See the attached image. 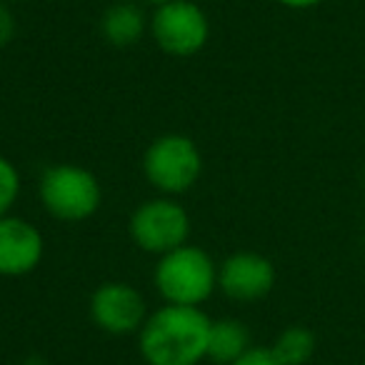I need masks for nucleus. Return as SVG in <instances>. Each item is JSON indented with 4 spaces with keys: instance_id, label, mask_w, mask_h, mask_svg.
Returning <instances> with one entry per match:
<instances>
[{
    "instance_id": "nucleus-1",
    "label": "nucleus",
    "mask_w": 365,
    "mask_h": 365,
    "mask_svg": "<svg viewBox=\"0 0 365 365\" xmlns=\"http://www.w3.org/2000/svg\"><path fill=\"white\" fill-rule=\"evenodd\" d=\"M210 320L198 305L168 303L143 323L140 353L150 365H195L205 358Z\"/></svg>"
},
{
    "instance_id": "nucleus-2",
    "label": "nucleus",
    "mask_w": 365,
    "mask_h": 365,
    "mask_svg": "<svg viewBox=\"0 0 365 365\" xmlns=\"http://www.w3.org/2000/svg\"><path fill=\"white\" fill-rule=\"evenodd\" d=\"M218 283L213 260L193 245H180L160 258L155 268V285L173 305H198L213 293Z\"/></svg>"
},
{
    "instance_id": "nucleus-3",
    "label": "nucleus",
    "mask_w": 365,
    "mask_h": 365,
    "mask_svg": "<svg viewBox=\"0 0 365 365\" xmlns=\"http://www.w3.org/2000/svg\"><path fill=\"white\" fill-rule=\"evenodd\" d=\"M43 205L61 220L91 218L101 205L96 175L78 165H56L41 180Z\"/></svg>"
},
{
    "instance_id": "nucleus-4",
    "label": "nucleus",
    "mask_w": 365,
    "mask_h": 365,
    "mask_svg": "<svg viewBox=\"0 0 365 365\" xmlns=\"http://www.w3.org/2000/svg\"><path fill=\"white\" fill-rule=\"evenodd\" d=\"M200 153L185 135H163L145 153V175L165 193L188 190L200 175Z\"/></svg>"
},
{
    "instance_id": "nucleus-5",
    "label": "nucleus",
    "mask_w": 365,
    "mask_h": 365,
    "mask_svg": "<svg viewBox=\"0 0 365 365\" xmlns=\"http://www.w3.org/2000/svg\"><path fill=\"white\" fill-rule=\"evenodd\" d=\"M188 233V213L173 200H148L130 218L133 240L148 253H170L185 243Z\"/></svg>"
},
{
    "instance_id": "nucleus-6",
    "label": "nucleus",
    "mask_w": 365,
    "mask_h": 365,
    "mask_svg": "<svg viewBox=\"0 0 365 365\" xmlns=\"http://www.w3.org/2000/svg\"><path fill=\"white\" fill-rule=\"evenodd\" d=\"M153 36L165 53L193 56L208 41V18L190 0H170L158 6L153 16Z\"/></svg>"
},
{
    "instance_id": "nucleus-7",
    "label": "nucleus",
    "mask_w": 365,
    "mask_h": 365,
    "mask_svg": "<svg viewBox=\"0 0 365 365\" xmlns=\"http://www.w3.org/2000/svg\"><path fill=\"white\" fill-rule=\"evenodd\" d=\"M91 315L98 328L108 333L125 335L143 328L145 303L140 293L125 283H106L96 290L91 300Z\"/></svg>"
},
{
    "instance_id": "nucleus-8",
    "label": "nucleus",
    "mask_w": 365,
    "mask_h": 365,
    "mask_svg": "<svg viewBox=\"0 0 365 365\" xmlns=\"http://www.w3.org/2000/svg\"><path fill=\"white\" fill-rule=\"evenodd\" d=\"M275 270L258 253H235L220 265L218 283L233 300H258L273 288Z\"/></svg>"
},
{
    "instance_id": "nucleus-9",
    "label": "nucleus",
    "mask_w": 365,
    "mask_h": 365,
    "mask_svg": "<svg viewBox=\"0 0 365 365\" xmlns=\"http://www.w3.org/2000/svg\"><path fill=\"white\" fill-rule=\"evenodd\" d=\"M43 258V235L23 218H0V275L31 273Z\"/></svg>"
},
{
    "instance_id": "nucleus-10",
    "label": "nucleus",
    "mask_w": 365,
    "mask_h": 365,
    "mask_svg": "<svg viewBox=\"0 0 365 365\" xmlns=\"http://www.w3.org/2000/svg\"><path fill=\"white\" fill-rule=\"evenodd\" d=\"M245 350H248V330L238 320L225 318L218 323H210L205 358H210L218 365H233Z\"/></svg>"
},
{
    "instance_id": "nucleus-11",
    "label": "nucleus",
    "mask_w": 365,
    "mask_h": 365,
    "mask_svg": "<svg viewBox=\"0 0 365 365\" xmlns=\"http://www.w3.org/2000/svg\"><path fill=\"white\" fill-rule=\"evenodd\" d=\"M143 28H145V18L133 3H118L103 18V33L118 48L133 46L140 38Z\"/></svg>"
},
{
    "instance_id": "nucleus-12",
    "label": "nucleus",
    "mask_w": 365,
    "mask_h": 365,
    "mask_svg": "<svg viewBox=\"0 0 365 365\" xmlns=\"http://www.w3.org/2000/svg\"><path fill=\"white\" fill-rule=\"evenodd\" d=\"M315 338L305 328H288L273 345L275 358L283 365H303L313 355Z\"/></svg>"
},
{
    "instance_id": "nucleus-13",
    "label": "nucleus",
    "mask_w": 365,
    "mask_h": 365,
    "mask_svg": "<svg viewBox=\"0 0 365 365\" xmlns=\"http://www.w3.org/2000/svg\"><path fill=\"white\" fill-rule=\"evenodd\" d=\"M18 190H21V180H18V170L13 163L6 158H0V218H6L8 208L16 203Z\"/></svg>"
},
{
    "instance_id": "nucleus-14",
    "label": "nucleus",
    "mask_w": 365,
    "mask_h": 365,
    "mask_svg": "<svg viewBox=\"0 0 365 365\" xmlns=\"http://www.w3.org/2000/svg\"><path fill=\"white\" fill-rule=\"evenodd\" d=\"M233 365H283L275 358L273 348H248Z\"/></svg>"
},
{
    "instance_id": "nucleus-15",
    "label": "nucleus",
    "mask_w": 365,
    "mask_h": 365,
    "mask_svg": "<svg viewBox=\"0 0 365 365\" xmlns=\"http://www.w3.org/2000/svg\"><path fill=\"white\" fill-rule=\"evenodd\" d=\"M13 36H16V18L6 3H0V48L8 46Z\"/></svg>"
},
{
    "instance_id": "nucleus-16",
    "label": "nucleus",
    "mask_w": 365,
    "mask_h": 365,
    "mask_svg": "<svg viewBox=\"0 0 365 365\" xmlns=\"http://www.w3.org/2000/svg\"><path fill=\"white\" fill-rule=\"evenodd\" d=\"M280 3H285L288 8H310L315 3H320V0H280Z\"/></svg>"
},
{
    "instance_id": "nucleus-17",
    "label": "nucleus",
    "mask_w": 365,
    "mask_h": 365,
    "mask_svg": "<svg viewBox=\"0 0 365 365\" xmlns=\"http://www.w3.org/2000/svg\"><path fill=\"white\" fill-rule=\"evenodd\" d=\"M143 3H155V6H163V3H170V0H143Z\"/></svg>"
}]
</instances>
